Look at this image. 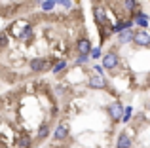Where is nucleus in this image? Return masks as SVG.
Segmentation results:
<instances>
[{"mask_svg": "<svg viewBox=\"0 0 150 148\" xmlns=\"http://www.w3.org/2000/svg\"><path fill=\"white\" fill-rule=\"evenodd\" d=\"M124 6H125V10H127V11H131V10H135V8H137V0H124Z\"/></svg>", "mask_w": 150, "mask_h": 148, "instance_id": "obj_13", "label": "nucleus"}, {"mask_svg": "<svg viewBox=\"0 0 150 148\" xmlns=\"http://www.w3.org/2000/svg\"><path fill=\"white\" fill-rule=\"evenodd\" d=\"M48 61L46 59H33L30 61V70L33 72H44V70H48Z\"/></svg>", "mask_w": 150, "mask_h": 148, "instance_id": "obj_3", "label": "nucleus"}, {"mask_svg": "<svg viewBox=\"0 0 150 148\" xmlns=\"http://www.w3.org/2000/svg\"><path fill=\"white\" fill-rule=\"evenodd\" d=\"M93 15H95V21L99 23V25H103V23L106 21V11H105V8H101V6L93 8Z\"/></svg>", "mask_w": 150, "mask_h": 148, "instance_id": "obj_6", "label": "nucleus"}, {"mask_svg": "<svg viewBox=\"0 0 150 148\" xmlns=\"http://www.w3.org/2000/svg\"><path fill=\"white\" fill-rule=\"evenodd\" d=\"M67 137V125H63V123H59L57 129H55V139L57 141H61V139Z\"/></svg>", "mask_w": 150, "mask_h": 148, "instance_id": "obj_9", "label": "nucleus"}, {"mask_svg": "<svg viewBox=\"0 0 150 148\" xmlns=\"http://www.w3.org/2000/svg\"><path fill=\"white\" fill-rule=\"evenodd\" d=\"M76 49H78L80 55H88V53H91V44H89L88 38H82V40H78Z\"/></svg>", "mask_w": 150, "mask_h": 148, "instance_id": "obj_4", "label": "nucleus"}, {"mask_svg": "<svg viewBox=\"0 0 150 148\" xmlns=\"http://www.w3.org/2000/svg\"><path fill=\"white\" fill-rule=\"evenodd\" d=\"M131 40H135V32H133L131 29H125V30L120 32V42L122 44H127V42H131Z\"/></svg>", "mask_w": 150, "mask_h": 148, "instance_id": "obj_8", "label": "nucleus"}, {"mask_svg": "<svg viewBox=\"0 0 150 148\" xmlns=\"http://www.w3.org/2000/svg\"><path fill=\"white\" fill-rule=\"evenodd\" d=\"M65 67H67V63H65V61H59V63L53 67V72H57V74H59L61 70H65Z\"/></svg>", "mask_w": 150, "mask_h": 148, "instance_id": "obj_16", "label": "nucleus"}, {"mask_svg": "<svg viewBox=\"0 0 150 148\" xmlns=\"http://www.w3.org/2000/svg\"><path fill=\"white\" fill-rule=\"evenodd\" d=\"M86 61H88V55H80V57L76 59V65H84Z\"/></svg>", "mask_w": 150, "mask_h": 148, "instance_id": "obj_23", "label": "nucleus"}, {"mask_svg": "<svg viewBox=\"0 0 150 148\" xmlns=\"http://www.w3.org/2000/svg\"><path fill=\"white\" fill-rule=\"evenodd\" d=\"M89 85L95 87V89H103V87H106V80L101 76V74H95V76L89 78Z\"/></svg>", "mask_w": 150, "mask_h": 148, "instance_id": "obj_5", "label": "nucleus"}, {"mask_svg": "<svg viewBox=\"0 0 150 148\" xmlns=\"http://www.w3.org/2000/svg\"><path fill=\"white\" fill-rule=\"evenodd\" d=\"M91 57H93V59L101 57V49H99V48H93V49H91Z\"/></svg>", "mask_w": 150, "mask_h": 148, "instance_id": "obj_22", "label": "nucleus"}, {"mask_svg": "<svg viewBox=\"0 0 150 148\" xmlns=\"http://www.w3.org/2000/svg\"><path fill=\"white\" fill-rule=\"evenodd\" d=\"M23 38H25V40H29V38H33V27H27V30L23 32Z\"/></svg>", "mask_w": 150, "mask_h": 148, "instance_id": "obj_19", "label": "nucleus"}, {"mask_svg": "<svg viewBox=\"0 0 150 148\" xmlns=\"http://www.w3.org/2000/svg\"><path fill=\"white\" fill-rule=\"evenodd\" d=\"M55 2H57V0H46V2L42 4V10H44V11H50L51 8L55 6Z\"/></svg>", "mask_w": 150, "mask_h": 148, "instance_id": "obj_15", "label": "nucleus"}, {"mask_svg": "<svg viewBox=\"0 0 150 148\" xmlns=\"http://www.w3.org/2000/svg\"><path fill=\"white\" fill-rule=\"evenodd\" d=\"M19 144H21V148H29V144H30V141L27 137H21L19 139Z\"/></svg>", "mask_w": 150, "mask_h": 148, "instance_id": "obj_18", "label": "nucleus"}, {"mask_svg": "<svg viewBox=\"0 0 150 148\" xmlns=\"http://www.w3.org/2000/svg\"><path fill=\"white\" fill-rule=\"evenodd\" d=\"M129 118H131V108H125V112H124V116H122V120H124V122H129Z\"/></svg>", "mask_w": 150, "mask_h": 148, "instance_id": "obj_20", "label": "nucleus"}, {"mask_svg": "<svg viewBox=\"0 0 150 148\" xmlns=\"http://www.w3.org/2000/svg\"><path fill=\"white\" fill-rule=\"evenodd\" d=\"M131 146V139L127 137V135H120V139H118V148H129Z\"/></svg>", "mask_w": 150, "mask_h": 148, "instance_id": "obj_10", "label": "nucleus"}, {"mask_svg": "<svg viewBox=\"0 0 150 148\" xmlns=\"http://www.w3.org/2000/svg\"><path fill=\"white\" fill-rule=\"evenodd\" d=\"M57 4H61V6H65V8H72V2H70V0H57Z\"/></svg>", "mask_w": 150, "mask_h": 148, "instance_id": "obj_21", "label": "nucleus"}, {"mask_svg": "<svg viewBox=\"0 0 150 148\" xmlns=\"http://www.w3.org/2000/svg\"><path fill=\"white\" fill-rule=\"evenodd\" d=\"M48 133H50V127L48 125H42L40 131H38V139H46V137H48Z\"/></svg>", "mask_w": 150, "mask_h": 148, "instance_id": "obj_14", "label": "nucleus"}, {"mask_svg": "<svg viewBox=\"0 0 150 148\" xmlns=\"http://www.w3.org/2000/svg\"><path fill=\"white\" fill-rule=\"evenodd\" d=\"M135 42H137V46H150V36L146 32H135Z\"/></svg>", "mask_w": 150, "mask_h": 148, "instance_id": "obj_7", "label": "nucleus"}, {"mask_svg": "<svg viewBox=\"0 0 150 148\" xmlns=\"http://www.w3.org/2000/svg\"><path fill=\"white\" fill-rule=\"evenodd\" d=\"M8 46V34L6 32H0V48Z\"/></svg>", "mask_w": 150, "mask_h": 148, "instance_id": "obj_17", "label": "nucleus"}, {"mask_svg": "<svg viewBox=\"0 0 150 148\" xmlns=\"http://www.w3.org/2000/svg\"><path fill=\"white\" fill-rule=\"evenodd\" d=\"M131 25H133V21H120L118 25H114V30H116V32H122V30H125V29H131Z\"/></svg>", "mask_w": 150, "mask_h": 148, "instance_id": "obj_11", "label": "nucleus"}, {"mask_svg": "<svg viewBox=\"0 0 150 148\" xmlns=\"http://www.w3.org/2000/svg\"><path fill=\"white\" fill-rule=\"evenodd\" d=\"M103 67L108 68V70L116 68L118 67V55H116V53H106V55L103 57Z\"/></svg>", "mask_w": 150, "mask_h": 148, "instance_id": "obj_2", "label": "nucleus"}, {"mask_svg": "<svg viewBox=\"0 0 150 148\" xmlns=\"http://www.w3.org/2000/svg\"><path fill=\"white\" fill-rule=\"evenodd\" d=\"M108 116L114 120V122L122 120V116H124V106H122L120 103H112V104L108 106Z\"/></svg>", "mask_w": 150, "mask_h": 148, "instance_id": "obj_1", "label": "nucleus"}, {"mask_svg": "<svg viewBox=\"0 0 150 148\" xmlns=\"http://www.w3.org/2000/svg\"><path fill=\"white\" fill-rule=\"evenodd\" d=\"M135 21H137V25H141V27H148V19H146V15H144L143 11H139V13H137Z\"/></svg>", "mask_w": 150, "mask_h": 148, "instance_id": "obj_12", "label": "nucleus"}]
</instances>
